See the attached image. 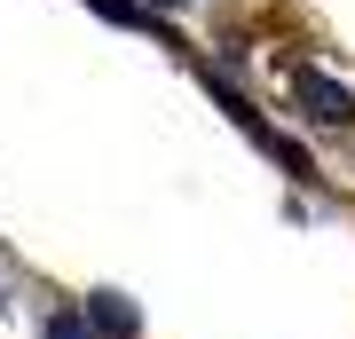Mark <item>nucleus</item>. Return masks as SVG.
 <instances>
[{"label":"nucleus","instance_id":"7ed1b4c3","mask_svg":"<svg viewBox=\"0 0 355 339\" xmlns=\"http://www.w3.org/2000/svg\"><path fill=\"white\" fill-rule=\"evenodd\" d=\"M48 339H87V315H55V324H48Z\"/></svg>","mask_w":355,"mask_h":339},{"label":"nucleus","instance_id":"20e7f679","mask_svg":"<svg viewBox=\"0 0 355 339\" xmlns=\"http://www.w3.org/2000/svg\"><path fill=\"white\" fill-rule=\"evenodd\" d=\"M87 8H103L111 24H135V0H87Z\"/></svg>","mask_w":355,"mask_h":339},{"label":"nucleus","instance_id":"f257e3e1","mask_svg":"<svg viewBox=\"0 0 355 339\" xmlns=\"http://www.w3.org/2000/svg\"><path fill=\"white\" fill-rule=\"evenodd\" d=\"M300 111L324 119V126H347L355 119V95L340 87V79H324V71H300Z\"/></svg>","mask_w":355,"mask_h":339},{"label":"nucleus","instance_id":"f03ea898","mask_svg":"<svg viewBox=\"0 0 355 339\" xmlns=\"http://www.w3.org/2000/svg\"><path fill=\"white\" fill-rule=\"evenodd\" d=\"M79 315H87L103 339H135V331H142V315H135L127 292H87V308H79Z\"/></svg>","mask_w":355,"mask_h":339}]
</instances>
